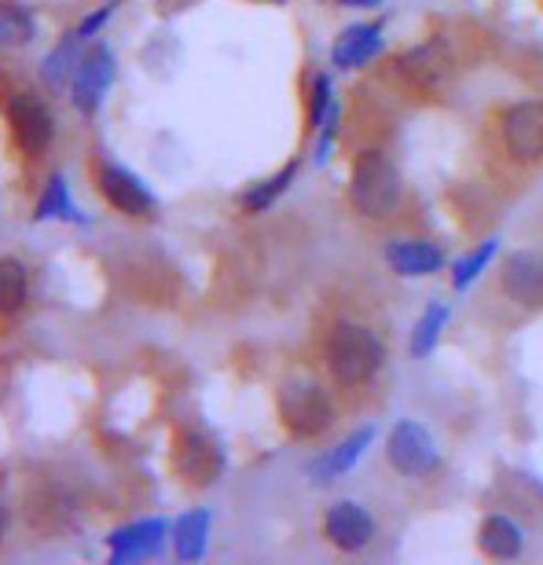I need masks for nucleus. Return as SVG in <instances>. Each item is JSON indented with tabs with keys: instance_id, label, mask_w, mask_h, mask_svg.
<instances>
[{
	"instance_id": "nucleus-5",
	"label": "nucleus",
	"mask_w": 543,
	"mask_h": 565,
	"mask_svg": "<svg viewBox=\"0 0 543 565\" xmlns=\"http://www.w3.org/2000/svg\"><path fill=\"white\" fill-rule=\"evenodd\" d=\"M500 137L514 162L543 158V99H522L500 115Z\"/></svg>"
},
{
	"instance_id": "nucleus-14",
	"label": "nucleus",
	"mask_w": 543,
	"mask_h": 565,
	"mask_svg": "<svg viewBox=\"0 0 543 565\" xmlns=\"http://www.w3.org/2000/svg\"><path fill=\"white\" fill-rule=\"evenodd\" d=\"M478 547H481V555L492 562L518 558L525 547V533L511 514H489L478 529Z\"/></svg>"
},
{
	"instance_id": "nucleus-21",
	"label": "nucleus",
	"mask_w": 543,
	"mask_h": 565,
	"mask_svg": "<svg viewBox=\"0 0 543 565\" xmlns=\"http://www.w3.org/2000/svg\"><path fill=\"white\" fill-rule=\"evenodd\" d=\"M451 320V309L445 301H429L426 305V312L418 316V323H415V334H412V356H426L429 349L437 345V338L440 331H445V323Z\"/></svg>"
},
{
	"instance_id": "nucleus-30",
	"label": "nucleus",
	"mask_w": 543,
	"mask_h": 565,
	"mask_svg": "<svg viewBox=\"0 0 543 565\" xmlns=\"http://www.w3.org/2000/svg\"><path fill=\"white\" fill-rule=\"evenodd\" d=\"M262 4H283V0H262Z\"/></svg>"
},
{
	"instance_id": "nucleus-20",
	"label": "nucleus",
	"mask_w": 543,
	"mask_h": 565,
	"mask_svg": "<svg viewBox=\"0 0 543 565\" xmlns=\"http://www.w3.org/2000/svg\"><path fill=\"white\" fill-rule=\"evenodd\" d=\"M38 38V22H33L30 8L15 4V0H0V44H30Z\"/></svg>"
},
{
	"instance_id": "nucleus-26",
	"label": "nucleus",
	"mask_w": 543,
	"mask_h": 565,
	"mask_svg": "<svg viewBox=\"0 0 543 565\" xmlns=\"http://www.w3.org/2000/svg\"><path fill=\"white\" fill-rule=\"evenodd\" d=\"M334 107V93H331V77L316 74L312 77V93H309V129H320L323 118L331 115Z\"/></svg>"
},
{
	"instance_id": "nucleus-16",
	"label": "nucleus",
	"mask_w": 543,
	"mask_h": 565,
	"mask_svg": "<svg viewBox=\"0 0 543 565\" xmlns=\"http://www.w3.org/2000/svg\"><path fill=\"white\" fill-rule=\"evenodd\" d=\"M162 536H166V522H136L110 536V555H115V562L147 558L162 547Z\"/></svg>"
},
{
	"instance_id": "nucleus-3",
	"label": "nucleus",
	"mask_w": 543,
	"mask_h": 565,
	"mask_svg": "<svg viewBox=\"0 0 543 565\" xmlns=\"http://www.w3.org/2000/svg\"><path fill=\"white\" fill-rule=\"evenodd\" d=\"M279 423L294 440H316L334 426V404L312 379H287L279 390Z\"/></svg>"
},
{
	"instance_id": "nucleus-2",
	"label": "nucleus",
	"mask_w": 543,
	"mask_h": 565,
	"mask_svg": "<svg viewBox=\"0 0 543 565\" xmlns=\"http://www.w3.org/2000/svg\"><path fill=\"white\" fill-rule=\"evenodd\" d=\"M349 202L360 217L386 221L393 210L401 206V173L390 162L386 151L379 147H364L353 158V173H349Z\"/></svg>"
},
{
	"instance_id": "nucleus-4",
	"label": "nucleus",
	"mask_w": 543,
	"mask_h": 565,
	"mask_svg": "<svg viewBox=\"0 0 543 565\" xmlns=\"http://www.w3.org/2000/svg\"><path fill=\"white\" fill-rule=\"evenodd\" d=\"M386 459L404 478H429V473L440 467V451L434 445V437L415 419H404L393 426V434L386 440Z\"/></svg>"
},
{
	"instance_id": "nucleus-28",
	"label": "nucleus",
	"mask_w": 543,
	"mask_h": 565,
	"mask_svg": "<svg viewBox=\"0 0 543 565\" xmlns=\"http://www.w3.org/2000/svg\"><path fill=\"white\" fill-rule=\"evenodd\" d=\"M342 4H349V8H379L382 0H342Z\"/></svg>"
},
{
	"instance_id": "nucleus-25",
	"label": "nucleus",
	"mask_w": 543,
	"mask_h": 565,
	"mask_svg": "<svg viewBox=\"0 0 543 565\" xmlns=\"http://www.w3.org/2000/svg\"><path fill=\"white\" fill-rule=\"evenodd\" d=\"M33 217H38V221H44V217L82 221V217H77V210H74L71 195H66L63 177H52V180H49V191H44V199L38 202V213H33Z\"/></svg>"
},
{
	"instance_id": "nucleus-22",
	"label": "nucleus",
	"mask_w": 543,
	"mask_h": 565,
	"mask_svg": "<svg viewBox=\"0 0 543 565\" xmlns=\"http://www.w3.org/2000/svg\"><path fill=\"white\" fill-rule=\"evenodd\" d=\"M294 177H298V162H290V166H283L276 177H268L265 184H257V188H251L246 195L239 199L243 202V210L246 213H265L272 202H276L283 191H287L290 184H294Z\"/></svg>"
},
{
	"instance_id": "nucleus-11",
	"label": "nucleus",
	"mask_w": 543,
	"mask_h": 565,
	"mask_svg": "<svg viewBox=\"0 0 543 565\" xmlns=\"http://www.w3.org/2000/svg\"><path fill=\"white\" fill-rule=\"evenodd\" d=\"M8 121H11V132H15L19 147L26 154H41L44 147L52 143V115L38 96L22 93V96L11 99Z\"/></svg>"
},
{
	"instance_id": "nucleus-7",
	"label": "nucleus",
	"mask_w": 543,
	"mask_h": 565,
	"mask_svg": "<svg viewBox=\"0 0 543 565\" xmlns=\"http://www.w3.org/2000/svg\"><path fill=\"white\" fill-rule=\"evenodd\" d=\"M173 470L184 478L188 484H213L221 478L224 470V459H221V448L213 445L206 434H199V429H184V434L177 437L173 445Z\"/></svg>"
},
{
	"instance_id": "nucleus-27",
	"label": "nucleus",
	"mask_w": 543,
	"mask_h": 565,
	"mask_svg": "<svg viewBox=\"0 0 543 565\" xmlns=\"http://www.w3.org/2000/svg\"><path fill=\"white\" fill-rule=\"evenodd\" d=\"M110 11H115V4H107V8L93 11V15H88V19L82 22V30H77V33H82V38H93V33H96V30L104 26V22L110 19Z\"/></svg>"
},
{
	"instance_id": "nucleus-17",
	"label": "nucleus",
	"mask_w": 543,
	"mask_h": 565,
	"mask_svg": "<svg viewBox=\"0 0 543 565\" xmlns=\"http://www.w3.org/2000/svg\"><path fill=\"white\" fill-rule=\"evenodd\" d=\"M397 66L415 88H437L448 74V55L440 52V44H423V49L404 52Z\"/></svg>"
},
{
	"instance_id": "nucleus-19",
	"label": "nucleus",
	"mask_w": 543,
	"mask_h": 565,
	"mask_svg": "<svg viewBox=\"0 0 543 565\" xmlns=\"http://www.w3.org/2000/svg\"><path fill=\"white\" fill-rule=\"evenodd\" d=\"M82 41H85L82 33H66L60 49H55L49 60H44V66H41L44 85L63 88L66 82H71V74L77 71V63H82V52H77V44H82Z\"/></svg>"
},
{
	"instance_id": "nucleus-10",
	"label": "nucleus",
	"mask_w": 543,
	"mask_h": 565,
	"mask_svg": "<svg viewBox=\"0 0 543 565\" xmlns=\"http://www.w3.org/2000/svg\"><path fill=\"white\" fill-rule=\"evenodd\" d=\"M99 191H104V199L118 213H126V217H151L155 213V195L143 188L140 177H132L129 169H121V166L107 162L99 169Z\"/></svg>"
},
{
	"instance_id": "nucleus-24",
	"label": "nucleus",
	"mask_w": 543,
	"mask_h": 565,
	"mask_svg": "<svg viewBox=\"0 0 543 565\" xmlns=\"http://www.w3.org/2000/svg\"><path fill=\"white\" fill-rule=\"evenodd\" d=\"M496 250H500V243L489 239V243H481L478 250H470L467 257H459L456 265H451V287L456 290H467L473 279H478L485 268H489V262L496 257Z\"/></svg>"
},
{
	"instance_id": "nucleus-29",
	"label": "nucleus",
	"mask_w": 543,
	"mask_h": 565,
	"mask_svg": "<svg viewBox=\"0 0 543 565\" xmlns=\"http://www.w3.org/2000/svg\"><path fill=\"white\" fill-rule=\"evenodd\" d=\"M8 533V514H4V507H0V540H4Z\"/></svg>"
},
{
	"instance_id": "nucleus-13",
	"label": "nucleus",
	"mask_w": 543,
	"mask_h": 565,
	"mask_svg": "<svg viewBox=\"0 0 543 565\" xmlns=\"http://www.w3.org/2000/svg\"><path fill=\"white\" fill-rule=\"evenodd\" d=\"M386 265L404 279L437 276L445 268V250L426 239H393L386 243Z\"/></svg>"
},
{
	"instance_id": "nucleus-18",
	"label": "nucleus",
	"mask_w": 543,
	"mask_h": 565,
	"mask_svg": "<svg viewBox=\"0 0 543 565\" xmlns=\"http://www.w3.org/2000/svg\"><path fill=\"white\" fill-rule=\"evenodd\" d=\"M206 533H210V514L206 511H191L177 522L173 540H177V558L180 562H195L206 551Z\"/></svg>"
},
{
	"instance_id": "nucleus-6",
	"label": "nucleus",
	"mask_w": 543,
	"mask_h": 565,
	"mask_svg": "<svg viewBox=\"0 0 543 565\" xmlns=\"http://www.w3.org/2000/svg\"><path fill=\"white\" fill-rule=\"evenodd\" d=\"M375 518H371L364 507L353 503V500H338L327 507L323 514V536L327 544L345 551V555H360V551H368L375 544Z\"/></svg>"
},
{
	"instance_id": "nucleus-23",
	"label": "nucleus",
	"mask_w": 543,
	"mask_h": 565,
	"mask_svg": "<svg viewBox=\"0 0 543 565\" xmlns=\"http://www.w3.org/2000/svg\"><path fill=\"white\" fill-rule=\"evenodd\" d=\"M26 290H30L26 268L4 257V262H0V312H19L22 301H26Z\"/></svg>"
},
{
	"instance_id": "nucleus-1",
	"label": "nucleus",
	"mask_w": 543,
	"mask_h": 565,
	"mask_svg": "<svg viewBox=\"0 0 543 565\" xmlns=\"http://www.w3.org/2000/svg\"><path fill=\"white\" fill-rule=\"evenodd\" d=\"M382 360H386V345H382V338L368 323L338 320L323 342V364L338 386H368L379 375Z\"/></svg>"
},
{
	"instance_id": "nucleus-12",
	"label": "nucleus",
	"mask_w": 543,
	"mask_h": 565,
	"mask_svg": "<svg viewBox=\"0 0 543 565\" xmlns=\"http://www.w3.org/2000/svg\"><path fill=\"white\" fill-rule=\"evenodd\" d=\"M386 49V26L382 22H356V26H345L342 38L334 41L331 49V63L338 71H356V66H368L375 55Z\"/></svg>"
},
{
	"instance_id": "nucleus-9",
	"label": "nucleus",
	"mask_w": 543,
	"mask_h": 565,
	"mask_svg": "<svg viewBox=\"0 0 543 565\" xmlns=\"http://www.w3.org/2000/svg\"><path fill=\"white\" fill-rule=\"evenodd\" d=\"M500 287L511 301L522 309H540L543 305V254L536 250H518L503 262Z\"/></svg>"
},
{
	"instance_id": "nucleus-8",
	"label": "nucleus",
	"mask_w": 543,
	"mask_h": 565,
	"mask_svg": "<svg viewBox=\"0 0 543 565\" xmlns=\"http://www.w3.org/2000/svg\"><path fill=\"white\" fill-rule=\"evenodd\" d=\"M110 82H115V55H110L107 44H96L93 52L82 55L74 71V107L82 115H96Z\"/></svg>"
},
{
	"instance_id": "nucleus-15",
	"label": "nucleus",
	"mask_w": 543,
	"mask_h": 565,
	"mask_svg": "<svg viewBox=\"0 0 543 565\" xmlns=\"http://www.w3.org/2000/svg\"><path fill=\"white\" fill-rule=\"evenodd\" d=\"M371 440H375V426H364V429H356V434H349L334 451H327L323 459H316V462H312V481H316V484H323V481H334L338 473L353 470V467H356V459L364 456Z\"/></svg>"
}]
</instances>
